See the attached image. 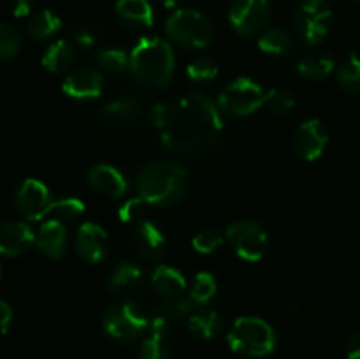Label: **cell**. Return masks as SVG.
Instances as JSON below:
<instances>
[{"instance_id": "20", "label": "cell", "mask_w": 360, "mask_h": 359, "mask_svg": "<svg viewBox=\"0 0 360 359\" xmlns=\"http://www.w3.org/2000/svg\"><path fill=\"white\" fill-rule=\"evenodd\" d=\"M146 284V275L136 263L123 260L105 280V291L112 296H127L141 291Z\"/></svg>"}, {"instance_id": "25", "label": "cell", "mask_w": 360, "mask_h": 359, "mask_svg": "<svg viewBox=\"0 0 360 359\" xmlns=\"http://www.w3.org/2000/svg\"><path fill=\"white\" fill-rule=\"evenodd\" d=\"M190 333L202 340H213L224 331V317L211 308H197L186 320Z\"/></svg>"}, {"instance_id": "27", "label": "cell", "mask_w": 360, "mask_h": 359, "mask_svg": "<svg viewBox=\"0 0 360 359\" xmlns=\"http://www.w3.org/2000/svg\"><path fill=\"white\" fill-rule=\"evenodd\" d=\"M62 28V20L53 11L42 9L30 14L27 21V32L35 41H46Z\"/></svg>"}, {"instance_id": "14", "label": "cell", "mask_w": 360, "mask_h": 359, "mask_svg": "<svg viewBox=\"0 0 360 359\" xmlns=\"http://www.w3.org/2000/svg\"><path fill=\"white\" fill-rule=\"evenodd\" d=\"M146 115V108L136 97H120L98 109L97 116L104 125L111 129H134Z\"/></svg>"}, {"instance_id": "41", "label": "cell", "mask_w": 360, "mask_h": 359, "mask_svg": "<svg viewBox=\"0 0 360 359\" xmlns=\"http://www.w3.org/2000/svg\"><path fill=\"white\" fill-rule=\"evenodd\" d=\"M13 324V310L6 301L0 299V334H6Z\"/></svg>"}, {"instance_id": "3", "label": "cell", "mask_w": 360, "mask_h": 359, "mask_svg": "<svg viewBox=\"0 0 360 359\" xmlns=\"http://www.w3.org/2000/svg\"><path fill=\"white\" fill-rule=\"evenodd\" d=\"M174 51L160 37H143L130 51L129 69L134 80L146 88L162 90L174 76Z\"/></svg>"}, {"instance_id": "31", "label": "cell", "mask_w": 360, "mask_h": 359, "mask_svg": "<svg viewBox=\"0 0 360 359\" xmlns=\"http://www.w3.org/2000/svg\"><path fill=\"white\" fill-rule=\"evenodd\" d=\"M95 62L102 70L108 73H122V70L129 69L130 53H127L122 48H102L98 49L95 55Z\"/></svg>"}, {"instance_id": "7", "label": "cell", "mask_w": 360, "mask_h": 359, "mask_svg": "<svg viewBox=\"0 0 360 359\" xmlns=\"http://www.w3.org/2000/svg\"><path fill=\"white\" fill-rule=\"evenodd\" d=\"M266 101V92L252 77H238L231 81L218 95V109L231 116H250L259 111Z\"/></svg>"}, {"instance_id": "36", "label": "cell", "mask_w": 360, "mask_h": 359, "mask_svg": "<svg viewBox=\"0 0 360 359\" xmlns=\"http://www.w3.org/2000/svg\"><path fill=\"white\" fill-rule=\"evenodd\" d=\"M21 34L9 23H0V60H11L20 53Z\"/></svg>"}, {"instance_id": "33", "label": "cell", "mask_w": 360, "mask_h": 359, "mask_svg": "<svg viewBox=\"0 0 360 359\" xmlns=\"http://www.w3.org/2000/svg\"><path fill=\"white\" fill-rule=\"evenodd\" d=\"M264 106H266L267 111L274 113V115H287V113H290L294 109L295 95L288 88H271L269 92H266Z\"/></svg>"}, {"instance_id": "6", "label": "cell", "mask_w": 360, "mask_h": 359, "mask_svg": "<svg viewBox=\"0 0 360 359\" xmlns=\"http://www.w3.org/2000/svg\"><path fill=\"white\" fill-rule=\"evenodd\" d=\"M105 334L120 344H134L150 329V312L134 301L109 306L102 315Z\"/></svg>"}, {"instance_id": "10", "label": "cell", "mask_w": 360, "mask_h": 359, "mask_svg": "<svg viewBox=\"0 0 360 359\" xmlns=\"http://www.w3.org/2000/svg\"><path fill=\"white\" fill-rule=\"evenodd\" d=\"M273 7L269 0H232L229 21L234 32L243 37L259 34L269 23Z\"/></svg>"}, {"instance_id": "11", "label": "cell", "mask_w": 360, "mask_h": 359, "mask_svg": "<svg viewBox=\"0 0 360 359\" xmlns=\"http://www.w3.org/2000/svg\"><path fill=\"white\" fill-rule=\"evenodd\" d=\"M197 303L192 298H176V299H162L155 305L150 312V329L148 333L157 334V336L171 338L172 331L178 327L181 320H188L197 310Z\"/></svg>"}, {"instance_id": "19", "label": "cell", "mask_w": 360, "mask_h": 359, "mask_svg": "<svg viewBox=\"0 0 360 359\" xmlns=\"http://www.w3.org/2000/svg\"><path fill=\"white\" fill-rule=\"evenodd\" d=\"M134 248L143 259L160 260L167 250V238L157 224L150 220H141L134 229Z\"/></svg>"}, {"instance_id": "29", "label": "cell", "mask_w": 360, "mask_h": 359, "mask_svg": "<svg viewBox=\"0 0 360 359\" xmlns=\"http://www.w3.org/2000/svg\"><path fill=\"white\" fill-rule=\"evenodd\" d=\"M84 211V203L77 197H60V199L53 201L49 204V210L46 213V218H53V220H58L62 224H67V222H74L83 215Z\"/></svg>"}, {"instance_id": "39", "label": "cell", "mask_w": 360, "mask_h": 359, "mask_svg": "<svg viewBox=\"0 0 360 359\" xmlns=\"http://www.w3.org/2000/svg\"><path fill=\"white\" fill-rule=\"evenodd\" d=\"M144 206H146V203L141 197H134V199L125 201L118 208V218L122 222H141V217L144 213Z\"/></svg>"}, {"instance_id": "13", "label": "cell", "mask_w": 360, "mask_h": 359, "mask_svg": "<svg viewBox=\"0 0 360 359\" xmlns=\"http://www.w3.org/2000/svg\"><path fill=\"white\" fill-rule=\"evenodd\" d=\"M329 144V132L320 120L302 122L292 136V150L301 160L313 162L320 158Z\"/></svg>"}, {"instance_id": "35", "label": "cell", "mask_w": 360, "mask_h": 359, "mask_svg": "<svg viewBox=\"0 0 360 359\" xmlns=\"http://www.w3.org/2000/svg\"><path fill=\"white\" fill-rule=\"evenodd\" d=\"M141 359H174L169 338L148 333L141 345Z\"/></svg>"}, {"instance_id": "34", "label": "cell", "mask_w": 360, "mask_h": 359, "mask_svg": "<svg viewBox=\"0 0 360 359\" xmlns=\"http://www.w3.org/2000/svg\"><path fill=\"white\" fill-rule=\"evenodd\" d=\"M186 76L193 83H210L218 76V65L213 58L200 56L186 65Z\"/></svg>"}, {"instance_id": "9", "label": "cell", "mask_w": 360, "mask_h": 359, "mask_svg": "<svg viewBox=\"0 0 360 359\" xmlns=\"http://www.w3.org/2000/svg\"><path fill=\"white\" fill-rule=\"evenodd\" d=\"M225 239L241 259L257 263L267 252V232L253 220H236L225 231Z\"/></svg>"}, {"instance_id": "15", "label": "cell", "mask_w": 360, "mask_h": 359, "mask_svg": "<svg viewBox=\"0 0 360 359\" xmlns=\"http://www.w3.org/2000/svg\"><path fill=\"white\" fill-rule=\"evenodd\" d=\"M109 250V238L104 227L95 222H84L77 229L76 236V252L81 259L86 263L97 264L105 259Z\"/></svg>"}, {"instance_id": "4", "label": "cell", "mask_w": 360, "mask_h": 359, "mask_svg": "<svg viewBox=\"0 0 360 359\" xmlns=\"http://www.w3.org/2000/svg\"><path fill=\"white\" fill-rule=\"evenodd\" d=\"M227 344L236 354L264 358L276 347V333L273 326L260 317H238L227 333Z\"/></svg>"}, {"instance_id": "43", "label": "cell", "mask_w": 360, "mask_h": 359, "mask_svg": "<svg viewBox=\"0 0 360 359\" xmlns=\"http://www.w3.org/2000/svg\"><path fill=\"white\" fill-rule=\"evenodd\" d=\"M183 2H185V0H162L164 7H167V9H176V7Z\"/></svg>"}, {"instance_id": "2", "label": "cell", "mask_w": 360, "mask_h": 359, "mask_svg": "<svg viewBox=\"0 0 360 359\" xmlns=\"http://www.w3.org/2000/svg\"><path fill=\"white\" fill-rule=\"evenodd\" d=\"M186 190L188 172L176 162H150L137 175V194L150 206H172L185 197Z\"/></svg>"}, {"instance_id": "37", "label": "cell", "mask_w": 360, "mask_h": 359, "mask_svg": "<svg viewBox=\"0 0 360 359\" xmlns=\"http://www.w3.org/2000/svg\"><path fill=\"white\" fill-rule=\"evenodd\" d=\"M224 232L218 227H213V225H207V227H202L192 239V246L199 253H213L218 246L224 243Z\"/></svg>"}, {"instance_id": "16", "label": "cell", "mask_w": 360, "mask_h": 359, "mask_svg": "<svg viewBox=\"0 0 360 359\" xmlns=\"http://www.w3.org/2000/svg\"><path fill=\"white\" fill-rule=\"evenodd\" d=\"M62 90L72 99H95L104 90V77L97 69L76 67L63 77Z\"/></svg>"}, {"instance_id": "21", "label": "cell", "mask_w": 360, "mask_h": 359, "mask_svg": "<svg viewBox=\"0 0 360 359\" xmlns=\"http://www.w3.org/2000/svg\"><path fill=\"white\" fill-rule=\"evenodd\" d=\"M35 245L49 259H60L65 256L67 245H69L65 224L53 218L42 220L41 227L35 232Z\"/></svg>"}, {"instance_id": "26", "label": "cell", "mask_w": 360, "mask_h": 359, "mask_svg": "<svg viewBox=\"0 0 360 359\" xmlns=\"http://www.w3.org/2000/svg\"><path fill=\"white\" fill-rule=\"evenodd\" d=\"M334 70V58L327 51H313L302 56L297 63V73L306 80H326Z\"/></svg>"}, {"instance_id": "23", "label": "cell", "mask_w": 360, "mask_h": 359, "mask_svg": "<svg viewBox=\"0 0 360 359\" xmlns=\"http://www.w3.org/2000/svg\"><path fill=\"white\" fill-rule=\"evenodd\" d=\"M116 14L123 23L132 28H150L155 21L150 0H118Z\"/></svg>"}, {"instance_id": "17", "label": "cell", "mask_w": 360, "mask_h": 359, "mask_svg": "<svg viewBox=\"0 0 360 359\" xmlns=\"http://www.w3.org/2000/svg\"><path fill=\"white\" fill-rule=\"evenodd\" d=\"M35 245V232L27 222L9 220L0 224V253L18 257L27 253Z\"/></svg>"}, {"instance_id": "24", "label": "cell", "mask_w": 360, "mask_h": 359, "mask_svg": "<svg viewBox=\"0 0 360 359\" xmlns=\"http://www.w3.org/2000/svg\"><path fill=\"white\" fill-rule=\"evenodd\" d=\"M76 62V46L65 39H58L42 55V67L53 74H62L72 70L70 67Z\"/></svg>"}, {"instance_id": "38", "label": "cell", "mask_w": 360, "mask_h": 359, "mask_svg": "<svg viewBox=\"0 0 360 359\" xmlns=\"http://www.w3.org/2000/svg\"><path fill=\"white\" fill-rule=\"evenodd\" d=\"M72 39L79 48L91 49L101 41V32L91 23H79L72 28Z\"/></svg>"}, {"instance_id": "8", "label": "cell", "mask_w": 360, "mask_h": 359, "mask_svg": "<svg viewBox=\"0 0 360 359\" xmlns=\"http://www.w3.org/2000/svg\"><path fill=\"white\" fill-rule=\"evenodd\" d=\"M333 27V9L327 0H304L294 14L295 35L306 44H319Z\"/></svg>"}, {"instance_id": "22", "label": "cell", "mask_w": 360, "mask_h": 359, "mask_svg": "<svg viewBox=\"0 0 360 359\" xmlns=\"http://www.w3.org/2000/svg\"><path fill=\"white\" fill-rule=\"evenodd\" d=\"M150 282L155 292L160 294L164 299L181 298L183 292L186 291L185 275L176 270V267L167 266V264H160V266L155 267Z\"/></svg>"}, {"instance_id": "12", "label": "cell", "mask_w": 360, "mask_h": 359, "mask_svg": "<svg viewBox=\"0 0 360 359\" xmlns=\"http://www.w3.org/2000/svg\"><path fill=\"white\" fill-rule=\"evenodd\" d=\"M51 203L49 189L35 178L23 180L14 192V206L18 213L30 222L44 220Z\"/></svg>"}, {"instance_id": "32", "label": "cell", "mask_w": 360, "mask_h": 359, "mask_svg": "<svg viewBox=\"0 0 360 359\" xmlns=\"http://www.w3.org/2000/svg\"><path fill=\"white\" fill-rule=\"evenodd\" d=\"M217 280H214L213 275L210 271H199V273L193 277L192 289H190V298L197 303V305H206L207 301L214 298L217 294Z\"/></svg>"}, {"instance_id": "42", "label": "cell", "mask_w": 360, "mask_h": 359, "mask_svg": "<svg viewBox=\"0 0 360 359\" xmlns=\"http://www.w3.org/2000/svg\"><path fill=\"white\" fill-rule=\"evenodd\" d=\"M348 359H360V329L350 336L347 344Z\"/></svg>"}, {"instance_id": "28", "label": "cell", "mask_w": 360, "mask_h": 359, "mask_svg": "<svg viewBox=\"0 0 360 359\" xmlns=\"http://www.w3.org/2000/svg\"><path fill=\"white\" fill-rule=\"evenodd\" d=\"M259 49L271 56H285L294 49V37L283 28H266L259 37Z\"/></svg>"}, {"instance_id": "44", "label": "cell", "mask_w": 360, "mask_h": 359, "mask_svg": "<svg viewBox=\"0 0 360 359\" xmlns=\"http://www.w3.org/2000/svg\"><path fill=\"white\" fill-rule=\"evenodd\" d=\"M0 278H2V267H0Z\"/></svg>"}, {"instance_id": "18", "label": "cell", "mask_w": 360, "mask_h": 359, "mask_svg": "<svg viewBox=\"0 0 360 359\" xmlns=\"http://www.w3.org/2000/svg\"><path fill=\"white\" fill-rule=\"evenodd\" d=\"M88 185L97 194L111 197V199H120L125 196L127 189H129L125 175L111 164L91 165L88 171Z\"/></svg>"}, {"instance_id": "1", "label": "cell", "mask_w": 360, "mask_h": 359, "mask_svg": "<svg viewBox=\"0 0 360 359\" xmlns=\"http://www.w3.org/2000/svg\"><path fill=\"white\" fill-rule=\"evenodd\" d=\"M153 122L162 144L183 157H200L218 146L224 132L218 104L204 92H190L160 102Z\"/></svg>"}, {"instance_id": "5", "label": "cell", "mask_w": 360, "mask_h": 359, "mask_svg": "<svg viewBox=\"0 0 360 359\" xmlns=\"http://www.w3.org/2000/svg\"><path fill=\"white\" fill-rule=\"evenodd\" d=\"M165 32L172 42L188 49L207 48L217 37L213 21L195 9L174 11L165 21Z\"/></svg>"}, {"instance_id": "30", "label": "cell", "mask_w": 360, "mask_h": 359, "mask_svg": "<svg viewBox=\"0 0 360 359\" xmlns=\"http://www.w3.org/2000/svg\"><path fill=\"white\" fill-rule=\"evenodd\" d=\"M336 80L347 94L360 95V56L357 53H350L348 58L338 67Z\"/></svg>"}, {"instance_id": "40", "label": "cell", "mask_w": 360, "mask_h": 359, "mask_svg": "<svg viewBox=\"0 0 360 359\" xmlns=\"http://www.w3.org/2000/svg\"><path fill=\"white\" fill-rule=\"evenodd\" d=\"M35 0H9L11 11L16 18H25L30 16L32 9H34Z\"/></svg>"}]
</instances>
